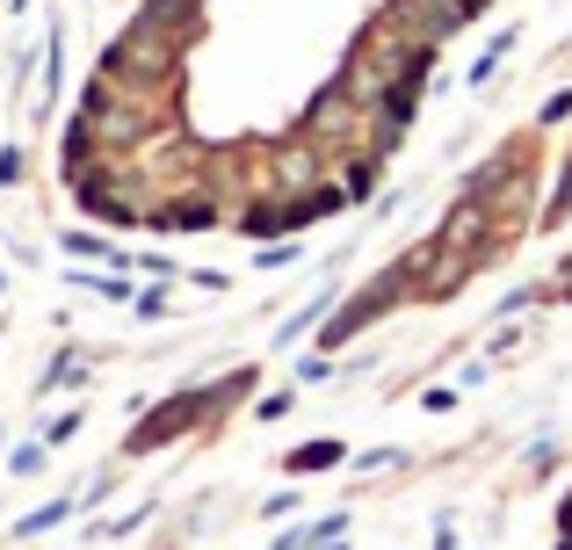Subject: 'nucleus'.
<instances>
[{
    "mask_svg": "<svg viewBox=\"0 0 572 550\" xmlns=\"http://www.w3.org/2000/svg\"><path fill=\"white\" fill-rule=\"evenodd\" d=\"M80 420H87L80 406H73V413H51V420H44V435H37V442H44V449H66V442L80 435Z\"/></svg>",
    "mask_w": 572,
    "mask_h": 550,
    "instance_id": "obj_8",
    "label": "nucleus"
},
{
    "mask_svg": "<svg viewBox=\"0 0 572 550\" xmlns=\"http://www.w3.org/2000/svg\"><path fill=\"white\" fill-rule=\"evenodd\" d=\"M44 456H51L44 442H15V449H8V471H15V478H37V471H44Z\"/></svg>",
    "mask_w": 572,
    "mask_h": 550,
    "instance_id": "obj_9",
    "label": "nucleus"
},
{
    "mask_svg": "<svg viewBox=\"0 0 572 550\" xmlns=\"http://www.w3.org/2000/svg\"><path fill=\"white\" fill-rule=\"evenodd\" d=\"M73 507H80V500L66 493V500H51V507H37V514H22V522H15V536H44V529H58V522H66Z\"/></svg>",
    "mask_w": 572,
    "mask_h": 550,
    "instance_id": "obj_7",
    "label": "nucleus"
},
{
    "mask_svg": "<svg viewBox=\"0 0 572 550\" xmlns=\"http://www.w3.org/2000/svg\"><path fill=\"white\" fill-rule=\"evenodd\" d=\"M0 326H8V319H0Z\"/></svg>",
    "mask_w": 572,
    "mask_h": 550,
    "instance_id": "obj_15",
    "label": "nucleus"
},
{
    "mask_svg": "<svg viewBox=\"0 0 572 550\" xmlns=\"http://www.w3.org/2000/svg\"><path fill=\"white\" fill-rule=\"evenodd\" d=\"M131 312H138V319H167V290H138Z\"/></svg>",
    "mask_w": 572,
    "mask_h": 550,
    "instance_id": "obj_12",
    "label": "nucleus"
},
{
    "mask_svg": "<svg viewBox=\"0 0 572 550\" xmlns=\"http://www.w3.org/2000/svg\"><path fill=\"white\" fill-rule=\"evenodd\" d=\"M507 51H515V29H500V37H493L486 51H478V66H471V87H486V80L507 66Z\"/></svg>",
    "mask_w": 572,
    "mask_h": 550,
    "instance_id": "obj_6",
    "label": "nucleus"
},
{
    "mask_svg": "<svg viewBox=\"0 0 572 550\" xmlns=\"http://www.w3.org/2000/svg\"><path fill=\"white\" fill-rule=\"evenodd\" d=\"M290 261H297V239H276V247L254 254V268H290Z\"/></svg>",
    "mask_w": 572,
    "mask_h": 550,
    "instance_id": "obj_11",
    "label": "nucleus"
},
{
    "mask_svg": "<svg viewBox=\"0 0 572 550\" xmlns=\"http://www.w3.org/2000/svg\"><path fill=\"white\" fill-rule=\"evenodd\" d=\"M254 413H261V420H283V413H290V391H268V399H261Z\"/></svg>",
    "mask_w": 572,
    "mask_h": 550,
    "instance_id": "obj_14",
    "label": "nucleus"
},
{
    "mask_svg": "<svg viewBox=\"0 0 572 550\" xmlns=\"http://www.w3.org/2000/svg\"><path fill=\"white\" fill-rule=\"evenodd\" d=\"M22 174H29V152L22 145H0V189H22Z\"/></svg>",
    "mask_w": 572,
    "mask_h": 550,
    "instance_id": "obj_10",
    "label": "nucleus"
},
{
    "mask_svg": "<svg viewBox=\"0 0 572 550\" xmlns=\"http://www.w3.org/2000/svg\"><path fill=\"white\" fill-rule=\"evenodd\" d=\"M565 116H572V87H565V95H551V102H544V116H536V124L551 131V124H565Z\"/></svg>",
    "mask_w": 572,
    "mask_h": 550,
    "instance_id": "obj_13",
    "label": "nucleus"
},
{
    "mask_svg": "<svg viewBox=\"0 0 572 550\" xmlns=\"http://www.w3.org/2000/svg\"><path fill=\"white\" fill-rule=\"evenodd\" d=\"M464 22H471V8L464 0H391L384 8V29H399V37H413V44H449V37H464Z\"/></svg>",
    "mask_w": 572,
    "mask_h": 550,
    "instance_id": "obj_2",
    "label": "nucleus"
},
{
    "mask_svg": "<svg viewBox=\"0 0 572 550\" xmlns=\"http://www.w3.org/2000/svg\"><path fill=\"white\" fill-rule=\"evenodd\" d=\"M399 297H406V275H399V268H384V275H370V283H363V290H355V297L341 304V319L326 326V348H341V341H355V333L370 326V312H384V304H399Z\"/></svg>",
    "mask_w": 572,
    "mask_h": 550,
    "instance_id": "obj_3",
    "label": "nucleus"
},
{
    "mask_svg": "<svg viewBox=\"0 0 572 550\" xmlns=\"http://www.w3.org/2000/svg\"><path fill=\"white\" fill-rule=\"evenodd\" d=\"M80 384H87V355H80V348L51 355V370L37 377V391H80Z\"/></svg>",
    "mask_w": 572,
    "mask_h": 550,
    "instance_id": "obj_4",
    "label": "nucleus"
},
{
    "mask_svg": "<svg viewBox=\"0 0 572 550\" xmlns=\"http://www.w3.org/2000/svg\"><path fill=\"white\" fill-rule=\"evenodd\" d=\"M254 391V370H232L225 384H196V391H174V399H160L153 413L138 420V435H131V456H145V449H160V442H174V435H189L196 420H210V413H225L232 399H247Z\"/></svg>",
    "mask_w": 572,
    "mask_h": 550,
    "instance_id": "obj_1",
    "label": "nucleus"
},
{
    "mask_svg": "<svg viewBox=\"0 0 572 550\" xmlns=\"http://www.w3.org/2000/svg\"><path fill=\"white\" fill-rule=\"evenodd\" d=\"M326 464H341V442H305V449H290V456H283V471H290V478L326 471Z\"/></svg>",
    "mask_w": 572,
    "mask_h": 550,
    "instance_id": "obj_5",
    "label": "nucleus"
}]
</instances>
